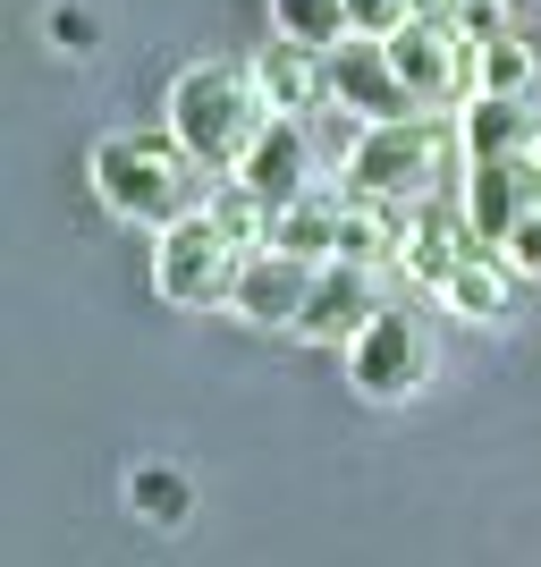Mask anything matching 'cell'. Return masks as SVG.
Instances as JSON below:
<instances>
[{"label":"cell","mask_w":541,"mask_h":567,"mask_svg":"<svg viewBox=\"0 0 541 567\" xmlns=\"http://www.w3.org/2000/svg\"><path fill=\"white\" fill-rule=\"evenodd\" d=\"M271 102H262L254 69H229V60H195V69L169 76L162 94V127L178 136V153H187L195 169H212V178H237L246 169V153L262 144V127H271Z\"/></svg>","instance_id":"cell-1"},{"label":"cell","mask_w":541,"mask_h":567,"mask_svg":"<svg viewBox=\"0 0 541 567\" xmlns=\"http://www.w3.org/2000/svg\"><path fill=\"white\" fill-rule=\"evenodd\" d=\"M187 153L169 127H118V136L94 144V195L102 213L136 220V229H169L187 213Z\"/></svg>","instance_id":"cell-2"},{"label":"cell","mask_w":541,"mask_h":567,"mask_svg":"<svg viewBox=\"0 0 541 567\" xmlns=\"http://www.w3.org/2000/svg\"><path fill=\"white\" fill-rule=\"evenodd\" d=\"M440 153H448V136L431 127L424 111H415V118H381V127H364V136L347 144V195H355V204L424 195L431 178H440Z\"/></svg>","instance_id":"cell-3"},{"label":"cell","mask_w":541,"mask_h":567,"mask_svg":"<svg viewBox=\"0 0 541 567\" xmlns=\"http://www.w3.org/2000/svg\"><path fill=\"white\" fill-rule=\"evenodd\" d=\"M237 262H246V255L229 246V229H220L212 213H178L162 229V246H153V288H162L169 306L204 313V306H229Z\"/></svg>","instance_id":"cell-4"},{"label":"cell","mask_w":541,"mask_h":567,"mask_svg":"<svg viewBox=\"0 0 541 567\" xmlns=\"http://www.w3.org/2000/svg\"><path fill=\"white\" fill-rule=\"evenodd\" d=\"M347 381H355V399H373V406H398L415 399L431 381V348H424V322L398 306H381L364 331L347 339Z\"/></svg>","instance_id":"cell-5"},{"label":"cell","mask_w":541,"mask_h":567,"mask_svg":"<svg viewBox=\"0 0 541 567\" xmlns=\"http://www.w3.org/2000/svg\"><path fill=\"white\" fill-rule=\"evenodd\" d=\"M330 102H339V111H355L364 127L424 111V102L406 94V76H398V60H389V43H364V34L330 43Z\"/></svg>","instance_id":"cell-6"},{"label":"cell","mask_w":541,"mask_h":567,"mask_svg":"<svg viewBox=\"0 0 541 567\" xmlns=\"http://www.w3.org/2000/svg\"><path fill=\"white\" fill-rule=\"evenodd\" d=\"M389 60H398L406 94L424 102V111H448V102L466 94V76H474V43L457 25H431V18H406L398 34H389Z\"/></svg>","instance_id":"cell-7"},{"label":"cell","mask_w":541,"mask_h":567,"mask_svg":"<svg viewBox=\"0 0 541 567\" xmlns=\"http://www.w3.org/2000/svg\"><path fill=\"white\" fill-rule=\"evenodd\" d=\"M313 271H322V262H296V255H280V246H262V255L237 262L229 306L246 313L254 331H288V322L305 313V297H313Z\"/></svg>","instance_id":"cell-8"},{"label":"cell","mask_w":541,"mask_h":567,"mask_svg":"<svg viewBox=\"0 0 541 567\" xmlns=\"http://www.w3.org/2000/svg\"><path fill=\"white\" fill-rule=\"evenodd\" d=\"M541 204V162L517 153V162H466V220L482 246H508L524 213Z\"/></svg>","instance_id":"cell-9"},{"label":"cell","mask_w":541,"mask_h":567,"mask_svg":"<svg viewBox=\"0 0 541 567\" xmlns=\"http://www.w3.org/2000/svg\"><path fill=\"white\" fill-rule=\"evenodd\" d=\"M373 313H381L373 271H364V262H322V271H313L305 313H296V331H305V339H322V348H347V339L364 331Z\"/></svg>","instance_id":"cell-10"},{"label":"cell","mask_w":541,"mask_h":567,"mask_svg":"<svg viewBox=\"0 0 541 567\" xmlns=\"http://www.w3.org/2000/svg\"><path fill=\"white\" fill-rule=\"evenodd\" d=\"M457 144H466V162H517L541 144V111L533 94H466L457 111Z\"/></svg>","instance_id":"cell-11"},{"label":"cell","mask_w":541,"mask_h":567,"mask_svg":"<svg viewBox=\"0 0 541 567\" xmlns=\"http://www.w3.org/2000/svg\"><path fill=\"white\" fill-rule=\"evenodd\" d=\"M474 246H482V237H474V220H466V195H431L424 213L406 220V271L424 288H448Z\"/></svg>","instance_id":"cell-12"},{"label":"cell","mask_w":541,"mask_h":567,"mask_svg":"<svg viewBox=\"0 0 541 567\" xmlns=\"http://www.w3.org/2000/svg\"><path fill=\"white\" fill-rule=\"evenodd\" d=\"M305 169H313V144H305V127L280 111L271 127H262V144L246 153V169H237V178H246V187L280 213V204H296V195H305Z\"/></svg>","instance_id":"cell-13"},{"label":"cell","mask_w":541,"mask_h":567,"mask_svg":"<svg viewBox=\"0 0 541 567\" xmlns=\"http://www.w3.org/2000/svg\"><path fill=\"white\" fill-rule=\"evenodd\" d=\"M254 85H262V102L271 111H313V102H330V51H313V43H262V60H254Z\"/></svg>","instance_id":"cell-14"},{"label":"cell","mask_w":541,"mask_h":567,"mask_svg":"<svg viewBox=\"0 0 541 567\" xmlns=\"http://www.w3.org/2000/svg\"><path fill=\"white\" fill-rule=\"evenodd\" d=\"M339 220H347V204H330V195H296V204H280L271 213V246L296 262H339Z\"/></svg>","instance_id":"cell-15"},{"label":"cell","mask_w":541,"mask_h":567,"mask_svg":"<svg viewBox=\"0 0 541 567\" xmlns=\"http://www.w3.org/2000/svg\"><path fill=\"white\" fill-rule=\"evenodd\" d=\"M440 297H448V313H466V322H499V313H508V297H517V271H508V255H499V246H474Z\"/></svg>","instance_id":"cell-16"},{"label":"cell","mask_w":541,"mask_h":567,"mask_svg":"<svg viewBox=\"0 0 541 567\" xmlns=\"http://www.w3.org/2000/svg\"><path fill=\"white\" fill-rule=\"evenodd\" d=\"M533 76H541V51L524 43L517 25L474 51V94H533Z\"/></svg>","instance_id":"cell-17"},{"label":"cell","mask_w":541,"mask_h":567,"mask_svg":"<svg viewBox=\"0 0 541 567\" xmlns=\"http://www.w3.org/2000/svg\"><path fill=\"white\" fill-rule=\"evenodd\" d=\"M389 255H406V229L389 220V204H347V220H339V262L381 271Z\"/></svg>","instance_id":"cell-18"},{"label":"cell","mask_w":541,"mask_h":567,"mask_svg":"<svg viewBox=\"0 0 541 567\" xmlns=\"http://www.w3.org/2000/svg\"><path fill=\"white\" fill-rule=\"evenodd\" d=\"M127 508H136L144 525H187L195 492H187V474H169V466H136L127 474Z\"/></svg>","instance_id":"cell-19"},{"label":"cell","mask_w":541,"mask_h":567,"mask_svg":"<svg viewBox=\"0 0 541 567\" xmlns=\"http://www.w3.org/2000/svg\"><path fill=\"white\" fill-rule=\"evenodd\" d=\"M204 213H212L220 229H229V246H237V255H262V246H271V204H262V195L246 187V178H229V187H220L212 204H204Z\"/></svg>","instance_id":"cell-20"},{"label":"cell","mask_w":541,"mask_h":567,"mask_svg":"<svg viewBox=\"0 0 541 567\" xmlns=\"http://www.w3.org/2000/svg\"><path fill=\"white\" fill-rule=\"evenodd\" d=\"M271 25L288 43L330 51V43H347V0H271Z\"/></svg>","instance_id":"cell-21"},{"label":"cell","mask_w":541,"mask_h":567,"mask_svg":"<svg viewBox=\"0 0 541 567\" xmlns=\"http://www.w3.org/2000/svg\"><path fill=\"white\" fill-rule=\"evenodd\" d=\"M406 18H415L406 0H347V34H364V43H389Z\"/></svg>","instance_id":"cell-22"},{"label":"cell","mask_w":541,"mask_h":567,"mask_svg":"<svg viewBox=\"0 0 541 567\" xmlns=\"http://www.w3.org/2000/svg\"><path fill=\"white\" fill-rule=\"evenodd\" d=\"M508 25H517V9H508V0H466V9H457V34H466L474 51L491 43V34H508Z\"/></svg>","instance_id":"cell-23"},{"label":"cell","mask_w":541,"mask_h":567,"mask_svg":"<svg viewBox=\"0 0 541 567\" xmlns=\"http://www.w3.org/2000/svg\"><path fill=\"white\" fill-rule=\"evenodd\" d=\"M499 255H508V271H517V280H541V204L508 229V246H499Z\"/></svg>","instance_id":"cell-24"},{"label":"cell","mask_w":541,"mask_h":567,"mask_svg":"<svg viewBox=\"0 0 541 567\" xmlns=\"http://www.w3.org/2000/svg\"><path fill=\"white\" fill-rule=\"evenodd\" d=\"M51 34H60V51H85L94 25H85V9H51Z\"/></svg>","instance_id":"cell-25"},{"label":"cell","mask_w":541,"mask_h":567,"mask_svg":"<svg viewBox=\"0 0 541 567\" xmlns=\"http://www.w3.org/2000/svg\"><path fill=\"white\" fill-rule=\"evenodd\" d=\"M406 9H415V18H431V25H457V9H466V0H406Z\"/></svg>","instance_id":"cell-26"},{"label":"cell","mask_w":541,"mask_h":567,"mask_svg":"<svg viewBox=\"0 0 541 567\" xmlns=\"http://www.w3.org/2000/svg\"><path fill=\"white\" fill-rule=\"evenodd\" d=\"M533 162H541V144H533Z\"/></svg>","instance_id":"cell-27"}]
</instances>
